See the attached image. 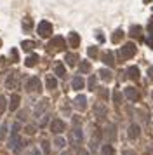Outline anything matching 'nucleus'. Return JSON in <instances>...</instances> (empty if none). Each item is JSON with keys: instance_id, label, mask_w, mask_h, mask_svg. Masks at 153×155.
I'll return each instance as SVG.
<instances>
[{"instance_id": "f257e3e1", "label": "nucleus", "mask_w": 153, "mask_h": 155, "mask_svg": "<svg viewBox=\"0 0 153 155\" xmlns=\"http://www.w3.org/2000/svg\"><path fill=\"white\" fill-rule=\"evenodd\" d=\"M49 51L54 52V51H64V47H66V44H64V39L63 37H54L51 42H49Z\"/></svg>"}, {"instance_id": "f03ea898", "label": "nucleus", "mask_w": 153, "mask_h": 155, "mask_svg": "<svg viewBox=\"0 0 153 155\" xmlns=\"http://www.w3.org/2000/svg\"><path fill=\"white\" fill-rule=\"evenodd\" d=\"M51 33H52V24L47 23V21H42L38 24V35L40 37H49Z\"/></svg>"}, {"instance_id": "7ed1b4c3", "label": "nucleus", "mask_w": 153, "mask_h": 155, "mask_svg": "<svg viewBox=\"0 0 153 155\" xmlns=\"http://www.w3.org/2000/svg\"><path fill=\"white\" fill-rule=\"evenodd\" d=\"M64 129H66V125H64V122H63V120H59V119L52 120V124H51V131L54 133V134H61Z\"/></svg>"}, {"instance_id": "20e7f679", "label": "nucleus", "mask_w": 153, "mask_h": 155, "mask_svg": "<svg viewBox=\"0 0 153 155\" xmlns=\"http://www.w3.org/2000/svg\"><path fill=\"white\" fill-rule=\"evenodd\" d=\"M136 54V47H134V44H127V45H123L122 49H120V56L122 58H131Z\"/></svg>"}, {"instance_id": "39448f33", "label": "nucleus", "mask_w": 153, "mask_h": 155, "mask_svg": "<svg viewBox=\"0 0 153 155\" xmlns=\"http://www.w3.org/2000/svg\"><path fill=\"white\" fill-rule=\"evenodd\" d=\"M26 87H28V91H40L42 85H40V80H38V77H31L30 80L26 82Z\"/></svg>"}, {"instance_id": "423d86ee", "label": "nucleus", "mask_w": 153, "mask_h": 155, "mask_svg": "<svg viewBox=\"0 0 153 155\" xmlns=\"http://www.w3.org/2000/svg\"><path fill=\"white\" fill-rule=\"evenodd\" d=\"M16 79H18V73H10L9 77H7V80H5V85H7L9 89H14V85H16Z\"/></svg>"}, {"instance_id": "0eeeda50", "label": "nucleus", "mask_w": 153, "mask_h": 155, "mask_svg": "<svg viewBox=\"0 0 153 155\" xmlns=\"http://www.w3.org/2000/svg\"><path fill=\"white\" fill-rule=\"evenodd\" d=\"M125 96H127L129 99H132V101H136V99L139 98V94H137V91H134L132 87H127V89H125Z\"/></svg>"}, {"instance_id": "6e6552de", "label": "nucleus", "mask_w": 153, "mask_h": 155, "mask_svg": "<svg viewBox=\"0 0 153 155\" xmlns=\"http://www.w3.org/2000/svg\"><path fill=\"white\" fill-rule=\"evenodd\" d=\"M139 136V125L132 124L131 127H129V138H132V139H136Z\"/></svg>"}, {"instance_id": "1a4fd4ad", "label": "nucleus", "mask_w": 153, "mask_h": 155, "mask_svg": "<svg viewBox=\"0 0 153 155\" xmlns=\"http://www.w3.org/2000/svg\"><path fill=\"white\" fill-rule=\"evenodd\" d=\"M19 96H18V94H12V98H10V110H12V112H14V110H16V108H18V106H19Z\"/></svg>"}, {"instance_id": "9d476101", "label": "nucleus", "mask_w": 153, "mask_h": 155, "mask_svg": "<svg viewBox=\"0 0 153 155\" xmlns=\"http://www.w3.org/2000/svg\"><path fill=\"white\" fill-rule=\"evenodd\" d=\"M78 44H80V37L77 33H72L70 35V45L72 47H78Z\"/></svg>"}, {"instance_id": "9b49d317", "label": "nucleus", "mask_w": 153, "mask_h": 155, "mask_svg": "<svg viewBox=\"0 0 153 155\" xmlns=\"http://www.w3.org/2000/svg\"><path fill=\"white\" fill-rule=\"evenodd\" d=\"M45 85H47V89H56L58 80H56L54 77H47V79H45Z\"/></svg>"}, {"instance_id": "f8f14e48", "label": "nucleus", "mask_w": 153, "mask_h": 155, "mask_svg": "<svg viewBox=\"0 0 153 155\" xmlns=\"http://www.w3.org/2000/svg\"><path fill=\"white\" fill-rule=\"evenodd\" d=\"M72 85H73V89H77V91L82 89V87H84V79H82V77H75Z\"/></svg>"}, {"instance_id": "ddd939ff", "label": "nucleus", "mask_w": 153, "mask_h": 155, "mask_svg": "<svg viewBox=\"0 0 153 155\" xmlns=\"http://www.w3.org/2000/svg\"><path fill=\"white\" fill-rule=\"evenodd\" d=\"M37 61H38V56H37V54H31V56L26 58V66H35Z\"/></svg>"}, {"instance_id": "4468645a", "label": "nucleus", "mask_w": 153, "mask_h": 155, "mask_svg": "<svg viewBox=\"0 0 153 155\" xmlns=\"http://www.w3.org/2000/svg\"><path fill=\"white\" fill-rule=\"evenodd\" d=\"M75 106H77L78 110H84V108H85V98H84V96H78V98L75 99Z\"/></svg>"}, {"instance_id": "2eb2a0df", "label": "nucleus", "mask_w": 153, "mask_h": 155, "mask_svg": "<svg viewBox=\"0 0 153 155\" xmlns=\"http://www.w3.org/2000/svg\"><path fill=\"white\" fill-rule=\"evenodd\" d=\"M101 155H115V150H113L112 145H104L101 150Z\"/></svg>"}, {"instance_id": "dca6fc26", "label": "nucleus", "mask_w": 153, "mask_h": 155, "mask_svg": "<svg viewBox=\"0 0 153 155\" xmlns=\"http://www.w3.org/2000/svg\"><path fill=\"white\" fill-rule=\"evenodd\" d=\"M127 75H129L131 79H137V77H139V70H137L136 66H131V68L127 70Z\"/></svg>"}, {"instance_id": "f3484780", "label": "nucleus", "mask_w": 153, "mask_h": 155, "mask_svg": "<svg viewBox=\"0 0 153 155\" xmlns=\"http://www.w3.org/2000/svg\"><path fill=\"white\" fill-rule=\"evenodd\" d=\"M66 61H68V65H77V61H78V58L75 56V54H66Z\"/></svg>"}, {"instance_id": "a211bd4d", "label": "nucleus", "mask_w": 153, "mask_h": 155, "mask_svg": "<svg viewBox=\"0 0 153 155\" xmlns=\"http://www.w3.org/2000/svg\"><path fill=\"white\" fill-rule=\"evenodd\" d=\"M103 59H104V63H106V65H113V54L112 52H106V54H104V56H103Z\"/></svg>"}, {"instance_id": "6ab92c4d", "label": "nucleus", "mask_w": 153, "mask_h": 155, "mask_svg": "<svg viewBox=\"0 0 153 155\" xmlns=\"http://www.w3.org/2000/svg\"><path fill=\"white\" fill-rule=\"evenodd\" d=\"M123 37V31L122 30H117L115 33H113V37H112V40L113 42H120V39Z\"/></svg>"}, {"instance_id": "aec40b11", "label": "nucleus", "mask_w": 153, "mask_h": 155, "mask_svg": "<svg viewBox=\"0 0 153 155\" xmlns=\"http://www.w3.org/2000/svg\"><path fill=\"white\" fill-rule=\"evenodd\" d=\"M21 45H23V49H24V51H30V49H33V47H35V44H33L31 40H24Z\"/></svg>"}, {"instance_id": "412c9836", "label": "nucleus", "mask_w": 153, "mask_h": 155, "mask_svg": "<svg viewBox=\"0 0 153 155\" xmlns=\"http://www.w3.org/2000/svg\"><path fill=\"white\" fill-rule=\"evenodd\" d=\"M99 75H101L104 80H112V73L108 72V70H101V72H99Z\"/></svg>"}, {"instance_id": "4be33fe9", "label": "nucleus", "mask_w": 153, "mask_h": 155, "mask_svg": "<svg viewBox=\"0 0 153 155\" xmlns=\"http://www.w3.org/2000/svg\"><path fill=\"white\" fill-rule=\"evenodd\" d=\"M56 73H58V75H59V77H64V66H63V65H58V66H56Z\"/></svg>"}, {"instance_id": "5701e85b", "label": "nucleus", "mask_w": 153, "mask_h": 155, "mask_svg": "<svg viewBox=\"0 0 153 155\" xmlns=\"http://www.w3.org/2000/svg\"><path fill=\"white\" fill-rule=\"evenodd\" d=\"M89 70H91V65H89L87 61H84L80 65V72H89Z\"/></svg>"}, {"instance_id": "b1692460", "label": "nucleus", "mask_w": 153, "mask_h": 155, "mask_svg": "<svg viewBox=\"0 0 153 155\" xmlns=\"http://www.w3.org/2000/svg\"><path fill=\"white\" fill-rule=\"evenodd\" d=\"M45 106H47V105H45V101H40V105H38V108L35 110V115H40V113H42V110H44Z\"/></svg>"}, {"instance_id": "393cba45", "label": "nucleus", "mask_w": 153, "mask_h": 155, "mask_svg": "<svg viewBox=\"0 0 153 155\" xmlns=\"http://www.w3.org/2000/svg\"><path fill=\"white\" fill-rule=\"evenodd\" d=\"M139 31H141L139 26H134L132 30H131V35H132V37H139Z\"/></svg>"}, {"instance_id": "a878e982", "label": "nucleus", "mask_w": 153, "mask_h": 155, "mask_svg": "<svg viewBox=\"0 0 153 155\" xmlns=\"http://www.w3.org/2000/svg\"><path fill=\"white\" fill-rule=\"evenodd\" d=\"M54 145L58 146V148H63V146H64V139H63V138H58V139L54 141Z\"/></svg>"}, {"instance_id": "bb28decb", "label": "nucleus", "mask_w": 153, "mask_h": 155, "mask_svg": "<svg viewBox=\"0 0 153 155\" xmlns=\"http://www.w3.org/2000/svg\"><path fill=\"white\" fill-rule=\"evenodd\" d=\"M49 148H51V146H49V141H44V143H42V150H44V154H49Z\"/></svg>"}, {"instance_id": "cd10ccee", "label": "nucleus", "mask_w": 153, "mask_h": 155, "mask_svg": "<svg viewBox=\"0 0 153 155\" xmlns=\"http://www.w3.org/2000/svg\"><path fill=\"white\" fill-rule=\"evenodd\" d=\"M89 56H91V58H96V56H98V49H96V47H91V49H89Z\"/></svg>"}, {"instance_id": "c85d7f7f", "label": "nucleus", "mask_w": 153, "mask_h": 155, "mask_svg": "<svg viewBox=\"0 0 153 155\" xmlns=\"http://www.w3.org/2000/svg\"><path fill=\"white\" fill-rule=\"evenodd\" d=\"M10 56H12V59H14V61H18V59H19V56H18V51H16V49H12Z\"/></svg>"}, {"instance_id": "c756f323", "label": "nucleus", "mask_w": 153, "mask_h": 155, "mask_svg": "<svg viewBox=\"0 0 153 155\" xmlns=\"http://www.w3.org/2000/svg\"><path fill=\"white\" fill-rule=\"evenodd\" d=\"M113 99H115L117 103H120V99H122V96H120V93H115V94H113Z\"/></svg>"}, {"instance_id": "7c9ffc66", "label": "nucleus", "mask_w": 153, "mask_h": 155, "mask_svg": "<svg viewBox=\"0 0 153 155\" xmlns=\"http://www.w3.org/2000/svg\"><path fill=\"white\" fill-rule=\"evenodd\" d=\"M26 133H28V134H33V133H35V127L28 125V127H26Z\"/></svg>"}, {"instance_id": "2f4dec72", "label": "nucleus", "mask_w": 153, "mask_h": 155, "mask_svg": "<svg viewBox=\"0 0 153 155\" xmlns=\"http://www.w3.org/2000/svg\"><path fill=\"white\" fill-rule=\"evenodd\" d=\"M78 155H89V152L84 150V148H80V150H78Z\"/></svg>"}, {"instance_id": "473e14b6", "label": "nucleus", "mask_w": 153, "mask_h": 155, "mask_svg": "<svg viewBox=\"0 0 153 155\" xmlns=\"http://www.w3.org/2000/svg\"><path fill=\"white\" fill-rule=\"evenodd\" d=\"M123 155H136V154H134L132 150H125V152H123Z\"/></svg>"}, {"instance_id": "72a5a7b5", "label": "nucleus", "mask_w": 153, "mask_h": 155, "mask_svg": "<svg viewBox=\"0 0 153 155\" xmlns=\"http://www.w3.org/2000/svg\"><path fill=\"white\" fill-rule=\"evenodd\" d=\"M148 75H150V77L153 79V68H150V70H148Z\"/></svg>"}, {"instance_id": "f704fd0d", "label": "nucleus", "mask_w": 153, "mask_h": 155, "mask_svg": "<svg viewBox=\"0 0 153 155\" xmlns=\"http://www.w3.org/2000/svg\"><path fill=\"white\" fill-rule=\"evenodd\" d=\"M148 30H150V31H152V33H153V21H152V23H150V26H148Z\"/></svg>"}, {"instance_id": "c9c22d12", "label": "nucleus", "mask_w": 153, "mask_h": 155, "mask_svg": "<svg viewBox=\"0 0 153 155\" xmlns=\"http://www.w3.org/2000/svg\"><path fill=\"white\" fill-rule=\"evenodd\" d=\"M148 44H150V45L153 47V39H150V40H148Z\"/></svg>"}, {"instance_id": "e433bc0d", "label": "nucleus", "mask_w": 153, "mask_h": 155, "mask_svg": "<svg viewBox=\"0 0 153 155\" xmlns=\"http://www.w3.org/2000/svg\"><path fill=\"white\" fill-rule=\"evenodd\" d=\"M33 155H38V152H37V150H33Z\"/></svg>"}, {"instance_id": "4c0bfd02", "label": "nucleus", "mask_w": 153, "mask_h": 155, "mask_svg": "<svg viewBox=\"0 0 153 155\" xmlns=\"http://www.w3.org/2000/svg\"><path fill=\"white\" fill-rule=\"evenodd\" d=\"M0 45H2V40H0Z\"/></svg>"}]
</instances>
